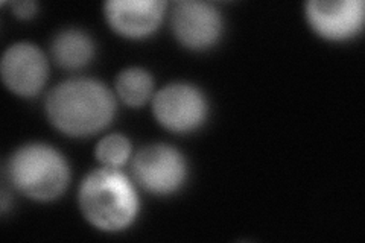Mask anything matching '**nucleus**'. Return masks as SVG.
Instances as JSON below:
<instances>
[{
  "instance_id": "f257e3e1",
  "label": "nucleus",
  "mask_w": 365,
  "mask_h": 243,
  "mask_svg": "<svg viewBox=\"0 0 365 243\" xmlns=\"http://www.w3.org/2000/svg\"><path fill=\"white\" fill-rule=\"evenodd\" d=\"M46 114L56 130L71 137L93 135L111 123L116 100L96 79H68L51 90Z\"/></svg>"
},
{
  "instance_id": "f03ea898",
  "label": "nucleus",
  "mask_w": 365,
  "mask_h": 243,
  "mask_svg": "<svg viewBox=\"0 0 365 243\" xmlns=\"http://www.w3.org/2000/svg\"><path fill=\"white\" fill-rule=\"evenodd\" d=\"M78 201L87 221L110 233L128 228L140 208L130 178L119 169L106 166L91 170L83 180Z\"/></svg>"
},
{
  "instance_id": "7ed1b4c3",
  "label": "nucleus",
  "mask_w": 365,
  "mask_h": 243,
  "mask_svg": "<svg viewBox=\"0 0 365 243\" xmlns=\"http://www.w3.org/2000/svg\"><path fill=\"white\" fill-rule=\"evenodd\" d=\"M8 177L16 190L36 201H53L66 192L71 170L66 158L49 145L19 148L8 163Z\"/></svg>"
},
{
  "instance_id": "20e7f679",
  "label": "nucleus",
  "mask_w": 365,
  "mask_h": 243,
  "mask_svg": "<svg viewBox=\"0 0 365 243\" xmlns=\"http://www.w3.org/2000/svg\"><path fill=\"white\" fill-rule=\"evenodd\" d=\"M133 175L140 186L154 195H170L181 189L187 177L186 158L169 145L142 148L133 158Z\"/></svg>"
},
{
  "instance_id": "39448f33",
  "label": "nucleus",
  "mask_w": 365,
  "mask_h": 243,
  "mask_svg": "<svg viewBox=\"0 0 365 243\" xmlns=\"http://www.w3.org/2000/svg\"><path fill=\"white\" fill-rule=\"evenodd\" d=\"M153 111L157 122L166 130L190 133L207 119L209 105L197 87L177 83L163 87L154 96Z\"/></svg>"
},
{
  "instance_id": "423d86ee",
  "label": "nucleus",
  "mask_w": 365,
  "mask_h": 243,
  "mask_svg": "<svg viewBox=\"0 0 365 243\" xmlns=\"http://www.w3.org/2000/svg\"><path fill=\"white\" fill-rule=\"evenodd\" d=\"M173 31L189 49L212 48L221 38L222 17L215 5L200 0H181L173 9Z\"/></svg>"
},
{
  "instance_id": "0eeeda50",
  "label": "nucleus",
  "mask_w": 365,
  "mask_h": 243,
  "mask_svg": "<svg viewBox=\"0 0 365 243\" xmlns=\"http://www.w3.org/2000/svg\"><path fill=\"white\" fill-rule=\"evenodd\" d=\"M362 0H311L306 17L311 28L330 41H342L358 36L364 26Z\"/></svg>"
},
{
  "instance_id": "6e6552de",
  "label": "nucleus",
  "mask_w": 365,
  "mask_h": 243,
  "mask_svg": "<svg viewBox=\"0 0 365 243\" xmlns=\"http://www.w3.org/2000/svg\"><path fill=\"white\" fill-rule=\"evenodd\" d=\"M2 79L19 96L31 98L40 93L49 75L48 60L40 48L31 43H16L2 56Z\"/></svg>"
},
{
  "instance_id": "1a4fd4ad",
  "label": "nucleus",
  "mask_w": 365,
  "mask_h": 243,
  "mask_svg": "<svg viewBox=\"0 0 365 243\" xmlns=\"http://www.w3.org/2000/svg\"><path fill=\"white\" fill-rule=\"evenodd\" d=\"M166 6L163 0H110L106 4V17L119 36L139 40L158 29Z\"/></svg>"
},
{
  "instance_id": "9d476101",
  "label": "nucleus",
  "mask_w": 365,
  "mask_h": 243,
  "mask_svg": "<svg viewBox=\"0 0 365 243\" xmlns=\"http://www.w3.org/2000/svg\"><path fill=\"white\" fill-rule=\"evenodd\" d=\"M95 55V44L86 32L67 29L55 37L52 43V56L60 67L67 71H78L86 67Z\"/></svg>"
},
{
  "instance_id": "9b49d317",
  "label": "nucleus",
  "mask_w": 365,
  "mask_h": 243,
  "mask_svg": "<svg viewBox=\"0 0 365 243\" xmlns=\"http://www.w3.org/2000/svg\"><path fill=\"white\" fill-rule=\"evenodd\" d=\"M119 98L130 107H142L154 91V81L150 72L140 67L125 68L116 81Z\"/></svg>"
},
{
  "instance_id": "f8f14e48",
  "label": "nucleus",
  "mask_w": 365,
  "mask_h": 243,
  "mask_svg": "<svg viewBox=\"0 0 365 243\" xmlns=\"http://www.w3.org/2000/svg\"><path fill=\"white\" fill-rule=\"evenodd\" d=\"M131 143L122 134H108L96 146V157L106 167L119 169L131 157Z\"/></svg>"
},
{
  "instance_id": "ddd939ff",
  "label": "nucleus",
  "mask_w": 365,
  "mask_h": 243,
  "mask_svg": "<svg viewBox=\"0 0 365 243\" xmlns=\"http://www.w3.org/2000/svg\"><path fill=\"white\" fill-rule=\"evenodd\" d=\"M38 5L36 2H14L13 11L17 17L21 19H29L37 13Z\"/></svg>"
}]
</instances>
